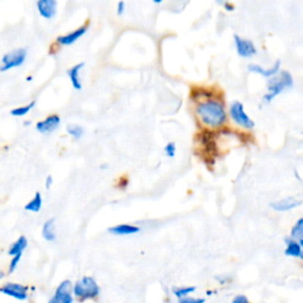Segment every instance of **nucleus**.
I'll list each match as a JSON object with an SVG mask.
<instances>
[{"label":"nucleus","instance_id":"nucleus-8","mask_svg":"<svg viewBox=\"0 0 303 303\" xmlns=\"http://www.w3.org/2000/svg\"><path fill=\"white\" fill-rule=\"evenodd\" d=\"M0 293L19 301H26L29 298L27 288L19 283H6L0 288Z\"/></svg>","mask_w":303,"mask_h":303},{"label":"nucleus","instance_id":"nucleus-33","mask_svg":"<svg viewBox=\"0 0 303 303\" xmlns=\"http://www.w3.org/2000/svg\"><path fill=\"white\" fill-rule=\"evenodd\" d=\"M300 259H301V261H303V248H302V251H301V255H300Z\"/></svg>","mask_w":303,"mask_h":303},{"label":"nucleus","instance_id":"nucleus-14","mask_svg":"<svg viewBox=\"0 0 303 303\" xmlns=\"http://www.w3.org/2000/svg\"><path fill=\"white\" fill-rule=\"evenodd\" d=\"M108 232L115 236H129V235H135V233L140 232L139 226H134V225L129 224H120L115 225L108 229Z\"/></svg>","mask_w":303,"mask_h":303},{"label":"nucleus","instance_id":"nucleus-16","mask_svg":"<svg viewBox=\"0 0 303 303\" xmlns=\"http://www.w3.org/2000/svg\"><path fill=\"white\" fill-rule=\"evenodd\" d=\"M83 67H84V63H79V64L74 65V67H71L68 70V76H69V79H70L71 86H73L76 90L82 89V82H81L80 73H81V70L83 69Z\"/></svg>","mask_w":303,"mask_h":303},{"label":"nucleus","instance_id":"nucleus-17","mask_svg":"<svg viewBox=\"0 0 303 303\" xmlns=\"http://www.w3.org/2000/svg\"><path fill=\"white\" fill-rule=\"evenodd\" d=\"M55 218H51V219L46 220L44 225H43L42 229V236L43 238L48 242H52V240L56 239V226H55Z\"/></svg>","mask_w":303,"mask_h":303},{"label":"nucleus","instance_id":"nucleus-12","mask_svg":"<svg viewBox=\"0 0 303 303\" xmlns=\"http://www.w3.org/2000/svg\"><path fill=\"white\" fill-rule=\"evenodd\" d=\"M248 69H249L250 73L261 75L262 77H265V79H271V77H274L275 75H277L280 73L281 61H276V63H275L273 67L268 68V69H264L263 67H261V65H258V64H250Z\"/></svg>","mask_w":303,"mask_h":303},{"label":"nucleus","instance_id":"nucleus-26","mask_svg":"<svg viewBox=\"0 0 303 303\" xmlns=\"http://www.w3.org/2000/svg\"><path fill=\"white\" fill-rule=\"evenodd\" d=\"M180 303H204L205 299H195V298H190V296H186V298L180 299Z\"/></svg>","mask_w":303,"mask_h":303},{"label":"nucleus","instance_id":"nucleus-20","mask_svg":"<svg viewBox=\"0 0 303 303\" xmlns=\"http://www.w3.org/2000/svg\"><path fill=\"white\" fill-rule=\"evenodd\" d=\"M197 290V287H176V288L172 289V293L173 295L176 296L178 300L186 298V296H190L191 294H193Z\"/></svg>","mask_w":303,"mask_h":303},{"label":"nucleus","instance_id":"nucleus-25","mask_svg":"<svg viewBox=\"0 0 303 303\" xmlns=\"http://www.w3.org/2000/svg\"><path fill=\"white\" fill-rule=\"evenodd\" d=\"M165 154L167 155L168 158H174L176 157V152H177V146L174 142H168L164 148Z\"/></svg>","mask_w":303,"mask_h":303},{"label":"nucleus","instance_id":"nucleus-3","mask_svg":"<svg viewBox=\"0 0 303 303\" xmlns=\"http://www.w3.org/2000/svg\"><path fill=\"white\" fill-rule=\"evenodd\" d=\"M74 295L81 301L88 299H95L100 295V287L95 279L89 276H84L77 281L73 287Z\"/></svg>","mask_w":303,"mask_h":303},{"label":"nucleus","instance_id":"nucleus-23","mask_svg":"<svg viewBox=\"0 0 303 303\" xmlns=\"http://www.w3.org/2000/svg\"><path fill=\"white\" fill-rule=\"evenodd\" d=\"M67 132L70 136H73L74 139H80L83 135V128L77 124H70L67 127Z\"/></svg>","mask_w":303,"mask_h":303},{"label":"nucleus","instance_id":"nucleus-10","mask_svg":"<svg viewBox=\"0 0 303 303\" xmlns=\"http://www.w3.org/2000/svg\"><path fill=\"white\" fill-rule=\"evenodd\" d=\"M87 31H88V24L82 25V26L73 31V32H69L64 34V36H59L57 40H56V43L63 46L73 45L74 43H76L80 38H82L84 34L87 33Z\"/></svg>","mask_w":303,"mask_h":303},{"label":"nucleus","instance_id":"nucleus-13","mask_svg":"<svg viewBox=\"0 0 303 303\" xmlns=\"http://www.w3.org/2000/svg\"><path fill=\"white\" fill-rule=\"evenodd\" d=\"M300 205H301V202L298 201V199L293 198V197H288V198L281 199L279 202H271L270 207L273 208L274 211L277 212H288L292 211L293 208H296Z\"/></svg>","mask_w":303,"mask_h":303},{"label":"nucleus","instance_id":"nucleus-29","mask_svg":"<svg viewBox=\"0 0 303 303\" xmlns=\"http://www.w3.org/2000/svg\"><path fill=\"white\" fill-rule=\"evenodd\" d=\"M223 6H224L225 11H227V12H232V11H235V5H233L232 2L225 1L224 4H223Z\"/></svg>","mask_w":303,"mask_h":303},{"label":"nucleus","instance_id":"nucleus-21","mask_svg":"<svg viewBox=\"0 0 303 303\" xmlns=\"http://www.w3.org/2000/svg\"><path fill=\"white\" fill-rule=\"evenodd\" d=\"M290 237L298 240L303 239V218H300V219L294 224L292 231H290Z\"/></svg>","mask_w":303,"mask_h":303},{"label":"nucleus","instance_id":"nucleus-2","mask_svg":"<svg viewBox=\"0 0 303 303\" xmlns=\"http://www.w3.org/2000/svg\"><path fill=\"white\" fill-rule=\"evenodd\" d=\"M294 80L289 71H282L271 77L268 82V92L263 96L264 103H270L274 99H276L284 90L293 88Z\"/></svg>","mask_w":303,"mask_h":303},{"label":"nucleus","instance_id":"nucleus-19","mask_svg":"<svg viewBox=\"0 0 303 303\" xmlns=\"http://www.w3.org/2000/svg\"><path fill=\"white\" fill-rule=\"evenodd\" d=\"M42 205H43L42 195H40L39 192H37L33 198L25 205L24 208L29 212H39L40 208H42Z\"/></svg>","mask_w":303,"mask_h":303},{"label":"nucleus","instance_id":"nucleus-31","mask_svg":"<svg viewBox=\"0 0 303 303\" xmlns=\"http://www.w3.org/2000/svg\"><path fill=\"white\" fill-rule=\"evenodd\" d=\"M215 1H217L219 5H223L225 1H227V0H215Z\"/></svg>","mask_w":303,"mask_h":303},{"label":"nucleus","instance_id":"nucleus-28","mask_svg":"<svg viewBox=\"0 0 303 303\" xmlns=\"http://www.w3.org/2000/svg\"><path fill=\"white\" fill-rule=\"evenodd\" d=\"M124 11H126V2L123 1V0H121V1L117 2L116 6V13L118 15H122L124 13Z\"/></svg>","mask_w":303,"mask_h":303},{"label":"nucleus","instance_id":"nucleus-5","mask_svg":"<svg viewBox=\"0 0 303 303\" xmlns=\"http://www.w3.org/2000/svg\"><path fill=\"white\" fill-rule=\"evenodd\" d=\"M27 51L25 49H15L13 51L7 52L2 56L1 64H0V71H8L13 68H19L26 61Z\"/></svg>","mask_w":303,"mask_h":303},{"label":"nucleus","instance_id":"nucleus-7","mask_svg":"<svg viewBox=\"0 0 303 303\" xmlns=\"http://www.w3.org/2000/svg\"><path fill=\"white\" fill-rule=\"evenodd\" d=\"M233 42H235L236 51L239 57L251 58L257 55V49H256L252 40L242 38L238 34H235V36H233Z\"/></svg>","mask_w":303,"mask_h":303},{"label":"nucleus","instance_id":"nucleus-1","mask_svg":"<svg viewBox=\"0 0 303 303\" xmlns=\"http://www.w3.org/2000/svg\"><path fill=\"white\" fill-rule=\"evenodd\" d=\"M196 114L204 126L219 129L227 122V111L225 104L220 100L214 98L204 99L198 102Z\"/></svg>","mask_w":303,"mask_h":303},{"label":"nucleus","instance_id":"nucleus-30","mask_svg":"<svg viewBox=\"0 0 303 303\" xmlns=\"http://www.w3.org/2000/svg\"><path fill=\"white\" fill-rule=\"evenodd\" d=\"M52 181H54V179H52V177L51 176H48V178H46V180H45V187H46V189H50V187H51Z\"/></svg>","mask_w":303,"mask_h":303},{"label":"nucleus","instance_id":"nucleus-18","mask_svg":"<svg viewBox=\"0 0 303 303\" xmlns=\"http://www.w3.org/2000/svg\"><path fill=\"white\" fill-rule=\"evenodd\" d=\"M27 244H29V242H27V238L25 236H20L19 238H18L15 242L10 246V249H8V255L10 256H14L17 254H20V252H23L25 249H26Z\"/></svg>","mask_w":303,"mask_h":303},{"label":"nucleus","instance_id":"nucleus-27","mask_svg":"<svg viewBox=\"0 0 303 303\" xmlns=\"http://www.w3.org/2000/svg\"><path fill=\"white\" fill-rule=\"evenodd\" d=\"M249 299L246 298L245 295H243V294H239V295H237L233 298L232 303H248Z\"/></svg>","mask_w":303,"mask_h":303},{"label":"nucleus","instance_id":"nucleus-4","mask_svg":"<svg viewBox=\"0 0 303 303\" xmlns=\"http://www.w3.org/2000/svg\"><path fill=\"white\" fill-rule=\"evenodd\" d=\"M229 116L232 122L237 124L238 127L244 128L246 130L254 129L255 128V122L252 121V118L246 114L244 104L239 101H235L230 104L229 108Z\"/></svg>","mask_w":303,"mask_h":303},{"label":"nucleus","instance_id":"nucleus-24","mask_svg":"<svg viewBox=\"0 0 303 303\" xmlns=\"http://www.w3.org/2000/svg\"><path fill=\"white\" fill-rule=\"evenodd\" d=\"M21 255H23V252H20V254H17V255H14V256H12L10 265H8V273H10V274H12L15 269H17L18 263H19L20 259H21Z\"/></svg>","mask_w":303,"mask_h":303},{"label":"nucleus","instance_id":"nucleus-15","mask_svg":"<svg viewBox=\"0 0 303 303\" xmlns=\"http://www.w3.org/2000/svg\"><path fill=\"white\" fill-rule=\"evenodd\" d=\"M302 246L299 243L298 239H294L292 237L286 238V249H284V255L287 257H293V258H300L301 255Z\"/></svg>","mask_w":303,"mask_h":303},{"label":"nucleus","instance_id":"nucleus-11","mask_svg":"<svg viewBox=\"0 0 303 303\" xmlns=\"http://www.w3.org/2000/svg\"><path fill=\"white\" fill-rule=\"evenodd\" d=\"M59 124H61V117H59L58 115L54 114V115H50V116L45 118V120L37 122L36 129L42 134H50L55 132V130L59 127Z\"/></svg>","mask_w":303,"mask_h":303},{"label":"nucleus","instance_id":"nucleus-6","mask_svg":"<svg viewBox=\"0 0 303 303\" xmlns=\"http://www.w3.org/2000/svg\"><path fill=\"white\" fill-rule=\"evenodd\" d=\"M73 283L71 281L65 280L56 289L55 295L50 299V303H73Z\"/></svg>","mask_w":303,"mask_h":303},{"label":"nucleus","instance_id":"nucleus-9","mask_svg":"<svg viewBox=\"0 0 303 303\" xmlns=\"http://www.w3.org/2000/svg\"><path fill=\"white\" fill-rule=\"evenodd\" d=\"M57 0H37V11L44 19H52L57 13Z\"/></svg>","mask_w":303,"mask_h":303},{"label":"nucleus","instance_id":"nucleus-22","mask_svg":"<svg viewBox=\"0 0 303 303\" xmlns=\"http://www.w3.org/2000/svg\"><path fill=\"white\" fill-rule=\"evenodd\" d=\"M34 104H36V102L33 101V102H30L29 104H26V105H21V107L12 109L11 115H12V116H17V117L25 116V115H26V114H29L31 109H32L34 107Z\"/></svg>","mask_w":303,"mask_h":303},{"label":"nucleus","instance_id":"nucleus-32","mask_svg":"<svg viewBox=\"0 0 303 303\" xmlns=\"http://www.w3.org/2000/svg\"><path fill=\"white\" fill-rule=\"evenodd\" d=\"M153 2H154V4H161L162 1H164V0H152Z\"/></svg>","mask_w":303,"mask_h":303},{"label":"nucleus","instance_id":"nucleus-34","mask_svg":"<svg viewBox=\"0 0 303 303\" xmlns=\"http://www.w3.org/2000/svg\"><path fill=\"white\" fill-rule=\"evenodd\" d=\"M5 276V273H2V271H0V279H2V277Z\"/></svg>","mask_w":303,"mask_h":303}]
</instances>
